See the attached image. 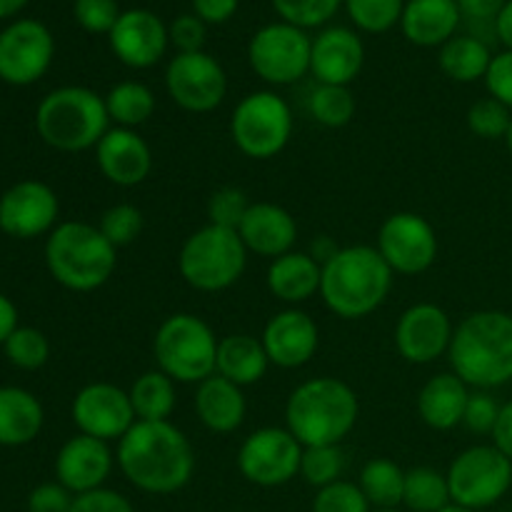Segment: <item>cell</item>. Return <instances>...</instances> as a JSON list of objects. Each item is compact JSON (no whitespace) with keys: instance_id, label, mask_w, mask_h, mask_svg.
<instances>
[{"instance_id":"cell-1","label":"cell","mask_w":512,"mask_h":512,"mask_svg":"<svg viewBox=\"0 0 512 512\" xmlns=\"http://www.w3.org/2000/svg\"><path fill=\"white\" fill-rule=\"evenodd\" d=\"M118 468L143 493L173 495L193 480L195 450L170 420H138L118 440Z\"/></svg>"},{"instance_id":"cell-2","label":"cell","mask_w":512,"mask_h":512,"mask_svg":"<svg viewBox=\"0 0 512 512\" xmlns=\"http://www.w3.org/2000/svg\"><path fill=\"white\" fill-rule=\"evenodd\" d=\"M393 270L378 248L348 245L338 248L323 263L320 298L343 320H360L375 313L388 300L393 288Z\"/></svg>"},{"instance_id":"cell-3","label":"cell","mask_w":512,"mask_h":512,"mask_svg":"<svg viewBox=\"0 0 512 512\" xmlns=\"http://www.w3.org/2000/svg\"><path fill=\"white\" fill-rule=\"evenodd\" d=\"M453 373L468 388L490 390L512 380V315L478 310L455 328L448 350Z\"/></svg>"},{"instance_id":"cell-4","label":"cell","mask_w":512,"mask_h":512,"mask_svg":"<svg viewBox=\"0 0 512 512\" xmlns=\"http://www.w3.org/2000/svg\"><path fill=\"white\" fill-rule=\"evenodd\" d=\"M360 418V400L338 378H313L300 383L285 403V423L303 448L340 445Z\"/></svg>"},{"instance_id":"cell-5","label":"cell","mask_w":512,"mask_h":512,"mask_svg":"<svg viewBox=\"0 0 512 512\" xmlns=\"http://www.w3.org/2000/svg\"><path fill=\"white\" fill-rule=\"evenodd\" d=\"M45 263L50 275L63 288L75 293L98 290L113 278L118 265V248L88 223H60L45 245Z\"/></svg>"},{"instance_id":"cell-6","label":"cell","mask_w":512,"mask_h":512,"mask_svg":"<svg viewBox=\"0 0 512 512\" xmlns=\"http://www.w3.org/2000/svg\"><path fill=\"white\" fill-rule=\"evenodd\" d=\"M110 115L105 98L80 85H65L45 95L35 113L38 135L55 150L80 153L95 148L108 133Z\"/></svg>"},{"instance_id":"cell-7","label":"cell","mask_w":512,"mask_h":512,"mask_svg":"<svg viewBox=\"0 0 512 512\" xmlns=\"http://www.w3.org/2000/svg\"><path fill=\"white\" fill-rule=\"evenodd\" d=\"M218 343L213 328L193 313H175L160 323L153 340L158 370L183 385H198L215 375Z\"/></svg>"},{"instance_id":"cell-8","label":"cell","mask_w":512,"mask_h":512,"mask_svg":"<svg viewBox=\"0 0 512 512\" xmlns=\"http://www.w3.org/2000/svg\"><path fill=\"white\" fill-rule=\"evenodd\" d=\"M248 265V248L238 230L208 223L183 243L178 270L190 288L200 293H220L238 283Z\"/></svg>"},{"instance_id":"cell-9","label":"cell","mask_w":512,"mask_h":512,"mask_svg":"<svg viewBox=\"0 0 512 512\" xmlns=\"http://www.w3.org/2000/svg\"><path fill=\"white\" fill-rule=\"evenodd\" d=\"M293 110L273 90H255L235 105L230 138L248 158L270 160L293 138Z\"/></svg>"},{"instance_id":"cell-10","label":"cell","mask_w":512,"mask_h":512,"mask_svg":"<svg viewBox=\"0 0 512 512\" xmlns=\"http://www.w3.org/2000/svg\"><path fill=\"white\" fill-rule=\"evenodd\" d=\"M450 500L460 508L485 510L508 495L512 485V460L495 445H473L463 450L448 468Z\"/></svg>"},{"instance_id":"cell-11","label":"cell","mask_w":512,"mask_h":512,"mask_svg":"<svg viewBox=\"0 0 512 512\" xmlns=\"http://www.w3.org/2000/svg\"><path fill=\"white\" fill-rule=\"evenodd\" d=\"M313 40L303 28L273 23L260 28L248 45L250 68L270 85H293L310 70Z\"/></svg>"},{"instance_id":"cell-12","label":"cell","mask_w":512,"mask_h":512,"mask_svg":"<svg viewBox=\"0 0 512 512\" xmlns=\"http://www.w3.org/2000/svg\"><path fill=\"white\" fill-rule=\"evenodd\" d=\"M303 445L288 428H260L243 440L238 470L258 488H280L300 475Z\"/></svg>"},{"instance_id":"cell-13","label":"cell","mask_w":512,"mask_h":512,"mask_svg":"<svg viewBox=\"0 0 512 512\" xmlns=\"http://www.w3.org/2000/svg\"><path fill=\"white\" fill-rule=\"evenodd\" d=\"M165 88L173 103L188 113H210L225 100L228 75L205 50L178 53L165 70Z\"/></svg>"},{"instance_id":"cell-14","label":"cell","mask_w":512,"mask_h":512,"mask_svg":"<svg viewBox=\"0 0 512 512\" xmlns=\"http://www.w3.org/2000/svg\"><path fill=\"white\" fill-rule=\"evenodd\" d=\"M378 253L398 275H420L438 258V233L418 213H395L380 225Z\"/></svg>"},{"instance_id":"cell-15","label":"cell","mask_w":512,"mask_h":512,"mask_svg":"<svg viewBox=\"0 0 512 512\" xmlns=\"http://www.w3.org/2000/svg\"><path fill=\"white\" fill-rule=\"evenodd\" d=\"M53 35L38 20H18L0 33V78L10 85H30L53 63Z\"/></svg>"},{"instance_id":"cell-16","label":"cell","mask_w":512,"mask_h":512,"mask_svg":"<svg viewBox=\"0 0 512 512\" xmlns=\"http://www.w3.org/2000/svg\"><path fill=\"white\" fill-rule=\"evenodd\" d=\"M73 423L83 435L113 443L123 438L138 418L123 388L113 383H90L75 395Z\"/></svg>"},{"instance_id":"cell-17","label":"cell","mask_w":512,"mask_h":512,"mask_svg":"<svg viewBox=\"0 0 512 512\" xmlns=\"http://www.w3.org/2000/svg\"><path fill=\"white\" fill-rule=\"evenodd\" d=\"M453 333L450 315L440 305H410L395 325V348L408 363L430 365L448 353Z\"/></svg>"},{"instance_id":"cell-18","label":"cell","mask_w":512,"mask_h":512,"mask_svg":"<svg viewBox=\"0 0 512 512\" xmlns=\"http://www.w3.org/2000/svg\"><path fill=\"white\" fill-rule=\"evenodd\" d=\"M60 213L58 195L40 180H23L0 198V230L28 240L48 233Z\"/></svg>"},{"instance_id":"cell-19","label":"cell","mask_w":512,"mask_h":512,"mask_svg":"<svg viewBox=\"0 0 512 512\" xmlns=\"http://www.w3.org/2000/svg\"><path fill=\"white\" fill-rule=\"evenodd\" d=\"M110 50L123 65L135 70L153 68L170 43L168 28L150 10H125L108 35Z\"/></svg>"},{"instance_id":"cell-20","label":"cell","mask_w":512,"mask_h":512,"mask_svg":"<svg viewBox=\"0 0 512 512\" xmlns=\"http://www.w3.org/2000/svg\"><path fill=\"white\" fill-rule=\"evenodd\" d=\"M260 340H263L270 363L285 370H295L315 358L320 345V330L308 313L288 308L268 320Z\"/></svg>"},{"instance_id":"cell-21","label":"cell","mask_w":512,"mask_h":512,"mask_svg":"<svg viewBox=\"0 0 512 512\" xmlns=\"http://www.w3.org/2000/svg\"><path fill=\"white\" fill-rule=\"evenodd\" d=\"M113 450L108 443L90 435H75L60 448L55 458V475L63 488L73 495L90 493L103 488L105 480L113 473Z\"/></svg>"},{"instance_id":"cell-22","label":"cell","mask_w":512,"mask_h":512,"mask_svg":"<svg viewBox=\"0 0 512 512\" xmlns=\"http://www.w3.org/2000/svg\"><path fill=\"white\" fill-rule=\"evenodd\" d=\"M95 160L100 173L118 188H135L153 170L150 145L130 128H110L95 145Z\"/></svg>"},{"instance_id":"cell-23","label":"cell","mask_w":512,"mask_h":512,"mask_svg":"<svg viewBox=\"0 0 512 512\" xmlns=\"http://www.w3.org/2000/svg\"><path fill=\"white\" fill-rule=\"evenodd\" d=\"M365 63V48L358 33L350 28H325L313 40L310 73L323 85H350Z\"/></svg>"},{"instance_id":"cell-24","label":"cell","mask_w":512,"mask_h":512,"mask_svg":"<svg viewBox=\"0 0 512 512\" xmlns=\"http://www.w3.org/2000/svg\"><path fill=\"white\" fill-rule=\"evenodd\" d=\"M238 235L250 253L275 260L293 250L298 240V223L283 205L253 203L240 223Z\"/></svg>"},{"instance_id":"cell-25","label":"cell","mask_w":512,"mask_h":512,"mask_svg":"<svg viewBox=\"0 0 512 512\" xmlns=\"http://www.w3.org/2000/svg\"><path fill=\"white\" fill-rule=\"evenodd\" d=\"M195 413L210 433H235L248 413L243 388L218 373L210 375L203 383H198V390H195Z\"/></svg>"},{"instance_id":"cell-26","label":"cell","mask_w":512,"mask_h":512,"mask_svg":"<svg viewBox=\"0 0 512 512\" xmlns=\"http://www.w3.org/2000/svg\"><path fill=\"white\" fill-rule=\"evenodd\" d=\"M458 0H408L403 10V33L420 48H435L455 38L460 25Z\"/></svg>"},{"instance_id":"cell-27","label":"cell","mask_w":512,"mask_h":512,"mask_svg":"<svg viewBox=\"0 0 512 512\" xmlns=\"http://www.w3.org/2000/svg\"><path fill=\"white\" fill-rule=\"evenodd\" d=\"M268 290L278 300L288 305L308 303L315 293H320L323 283V265L310 253H290L280 255L268 268Z\"/></svg>"},{"instance_id":"cell-28","label":"cell","mask_w":512,"mask_h":512,"mask_svg":"<svg viewBox=\"0 0 512 512\" xmlns=\"http://www.w3.org/2000/svg\"><path fill=\"white\" fill-rule=\"evenodd\" d=\"M470 390L455 373H440L423 385L418 395V415L428 428L453 430L463 425Z\"/></svg>"},{"instance_id":"cell-29","label":"cell","mask_w":512,"mask_h":512,"mask_svg":"<svg viewBox=\"0 0 512 512\" xmlns=\"http://www.w3.org/2000/svg\"><path fill=\"white\" fill-rule=\"evenodd\" d=\"M268 353L263 348V340L253 338V335H225L218 343V363H215V373L228 378L230 383L248 388L263 380L268 373Z\"/></svg>"},{"instance_id":"cell-30","label":"cell","mask_w":512,"mask_h":512,"mask_svg":"<svg viewBox=\"0 0 512 512\" xmlns=\"http://www.w3.org/2000/svg\"><path fill=\"white\" fill-rule=\"evenodd\" d=\"M43 405L23 388H0V445L18 448L38 438Z\"/></svg>"},{"instance_id":"cell-31","label":"cell","mask_w":512,"mask_h":512,"mask_svg":"<svg viewBox=\"0 0 512 512\" xmlns=\"http://www.w3.org/2000/svg\"><path fill=\"white\" fill-rule=\"evenodd\" d=\"M440 70L455 83H475V80L488 75L493 55H490L488 43L475 35H455L448 43L440 45L438 55Z\"/></svg>"},{"instance_id":"cell-32","label":"cell","mask_w":512,"mask_h":512,"mask_svg":"<svg viewBox=\"0 0 512 512\" xmlns=\"http://www.w3.org/2000/svg\"><path fill=\"white\" fill-rule=\"evenodd\" d=\"M358 485L375 510H398L403 505L405 470L390 458H373L360 470Z\"/></svg>"},{"instance_id":"cell-33","label":"cell","mask_w":512,"mask_h":512,"mask_svg":"<svg viewBox=\"0 0 512 512\" xmlns=\"http://www.w3.org/2000/svg\"><path fill=\"white\" fill-rule=\"evenodd\" d=\"M130 403H133L135 418L158 423V420H170L178 395H175V380H170L163 370H148L140 375L128 390Z\"/></svg>"},{"instance_id":"cell-34","label":"cell","mask_w":512,"mask_h":512,"mask_svg":"<svg viewBox=\"0 0 512 512\" xmlns=\"http://www.w3.org/2000/svg\"><path fill=\"white\" fill-rule=\"evenodd\" d=\"M105 108H108L110 120L118 123V128H140L148 123L155 113V95L153 90L138 80H125L110 88L105 95Z\"/></svg>"},{"instance_id":"cell-35","label":"cell","mask_w":512,"mask_h":512,"mask_svg":"<svg viewBox=\"0 0 512 512\" xmlns=\"http://www.w3.org/2000/svg\"><path fill=\"white\" fill-rule=\"evenodd\" d=\"M453 503L450 500L448 475L440 470L420 465L405 473V493L403 505L410 512H440Z\"/></svg>"},{"instance_id":"cell-36","label":"cell","mask_w":512,"mask_h":512,"mask_svg":"<svg viewBox=\"0 0 512 512\" xmlns=\"http://www.w3.org/2000/svg\"><path fill=\"white\" fill-rule=\"evenodd\" d=\"M308 110L325 128H345L355 118L358 103L348 85L318 83V88L308 98Z\"/></svg>"},{"instance_id":"cell-37","label":"cell","mask_w":512,"mask_h":512,"mask_svg":"<svg viewBox=\"0 0 512 512\" xmlns=\"http://www.w3.org/2000/svg\"><path fill=\"white\" fill-rule=\"evenodd\" d=\"M345 470V458L340 445H315V448H303V460H300V475L313 488H325V485L338 483Z\"/></svg>"},{"instance_id":"cell-38","label":"cell","mask_w":512,"mask_h":512,"mask_svg":"<svg viewBox=\"0 0 512 512\" xmlns=\"http://www.w3.org/2000/svg\"><path fill=\"white\" fill-rule=\"evenodd\" d=\"M350 20L365 33H385L403 18L405 0H345Z\"/></svg>"},{"instance_id":"cell-39","label":"cell","mask_w":512,"mask_h":512,"mask_svg":"<svg viewBox=\"0 0 512 512\" xmlns=\"http://www.w3.org/2000/svg\"><path fill=\"white\" fill-rule=\"evenodd\" d=\"M5 355L15 368L38 370L48 363L50 345L40 330L35 328H15L13 335L5 340Z\"/></svg>"},{"instance_id":"cell-40","label":"cell","mask_w":512,"mask_h":512,"mask_svg":"<svg viewBox=\"0 0 512 512\" xmlns=\"http://www.w3.org/2000/svg\"><path fill=\"white\" fill-rule=\"evenodd\" d=\"M512 123V113L508 105L495 98H483L470 105L468 110V128L470 133L483 140H498L508 135Z\"/></svg>"},{"instance_id":"cell-41","label":"cell","mask_w":512,"mask_h":512,"mask_svg":"<svg viewBox=\"0 0 512 512\" xmlns=\"http://www.w3.org/2000/svg\"><path fill=\"white\" fill-rule=\"evenodd\" d=\"M273 8L283 23L295 28H318L325 25L340 8V0H273Z\"/></svg>"},{"instance_id":"cell-42","label":"cell","mask_w":512,"mask_h":512,"mask_svg":"<svg viewBox=\"0 0 512 512\" xmlns=\"http://www.w3.org/2000/svg\"><path fill=\"white\" fill-rule=\"evenodd\" d=\"M98 228L115 248H125L143 233V213L135 205L118 203L105 210Z\"/></svg>"},{"instance_id":"cell-43","label":"cell","mask_w":512,"mask_h":512,"mask_svg":"<svg viewBox=\"0 0 512 512\" xmlns=\"http://www.w3.org/2000/svg\"><path fill=\"white\" fill-rule=\"evenodd\" d=\"M313 512H373V505L363 495L358 483L338 480L318 490L313 500Z\"/></svg>"},{"instance_id":"cell-44","label":"cell","mask_w":512,"mask_h":512,"mask_svg":"<svg viewBox=\"0 0 512 512\" xmlns=\"http://www.w3.org/2000/svg\"><path fill=\"white\" fill-rule=\"evenodd\" d=\"M248 195L240 188H220L210 195L208 200V218L213 225H220V228L238 230L240 223H243L245 213L250 208Z\"/></svg>"},{"instance_id":"cell-45","label":"cell","mask_w":512,"mask_h":512,"mask_svg":"<svg viewBox=\"0 0 512 512\" xmlns=\"http://www.w3.org/2000/svg\"><path fill=\"white\" fill-rule=\"evenodd\" d=\"M73 13L80 28L95 35H110V30L115 28L118 18L123 15L118 0H75Z\"/></svg>"},{"instance_id":"cell-46","label":"cell","mask_w":512,"mask_h":512,"mask_svg":"<svg viewBox=\"0 0 512 512\" xmlns=\"http://www.w3.org/2000/svg\"><path fill=\"white\" fill-rule=\"evenodd\" d=\"M498 415H500V405L495 403L493 395H490L488 390H475V393H470L468 405H465L463 425L470 430V433L493 435L495 423H498Z\"/></svg>"},{"instance_id":"cell-47","label":"cell","mask_w":512,"mask_h":512,"mask_svg":"<svg viewBox=\"0 0 512 512\" xmlns=\"http://www.w3.org/2000/svg\"><path fill=\"white\" fill-rule=\"evenodd\" d=\"M170 43L178 48V53H200L205 45V23L198 15H180L168 28Z\"/></svg>"},{"instance_id":"cell-48","label":"cell","mask_w":512,"mask_h":512,"mask_svg":"<svg viewBox=\"0 0 512 512\" xmlns=\"http://www.w3.org/2000/svg\"><path fill=\"white\" fill-rule=\"evenodd\" d=\"M70 512H135V510H133V503H130L125 495H120L118 490L98 488V490H90V493L75 495L73 510Z\"/></svg>"},{"instance_id":"cell-49","label":"cell","mask_w":512,"mask_h":512,"mask_svg":"<svg viewBox=\"0 0 512 512\" xmlns=\"http://www.w3.org/2000/svg\"><path fill=\"white\" fill-rule=\"evenodd\" d=\"M485 85H488L490 98L500 100L512 110V50L495 55L485 75Z\"/></svg>"},{"instance_id":"cell-50","label":"cell","mask_w":512,"mask_h":512,"mask_svg":"<svg viewBox=\"0 0 512 512\" xmlns=\"http://www.w3.org/2000/svg\"><path fill=\"white\" fill-rule=\"evenodd\" d=\"M75 495L60 483H43L28 495V512H70Z\"/></svg>"},{"instance_id":"cell-51","label":"cell","mask_w":512,"mask_h":512,"mask_svg":"<svg viewBox=\"0 0 512 512\" xmlns=\"http://www.w3.org/2000/svg\"><path fill=\"white\" fill-rule=\"evenodd\" d=\"M508 0H458V8L463 18L470 23H493L498 20L500 10L505 8Z\"/></svg>"},{"instance_id":"cell-52","label":"cell","mask_w":512,"mask_h":512,"mask_svg":"<svg viewBox=\"0 0 512 512\" xmlns=\"http://www.w3.org/2000/svg\"><path fill=\"white\" fill-rule=\"evenodd\" d=\"M240 0H193L195 15L203 23H225L235 15Z\"/></svg>"},{"instance_id":"cell-53","label":"cell","mask_w":512,"mask_h":512,"mask_svg":"<svg viewBox=\"0 0 512 512\" xmlns=\"http://www.w3.org/2000/svg\"><path fill=\"white\" fill-rule=\"evenodd\" d=\"M493 445L505 455V458L512 460V400L510 403L500 405L498 423L493 428Z\"/></svg>"},{"instance_id":"cell-54","label":"cell","mask_w":512,"mask_h":512,"mask_svg":"<svg viewBox=\"0 0 512 512\" xmlns=\"http://www.w3.org/2000/svg\"><path fill=\"white\" fill-rule=\"evenodd\" d=\"M15 328H18V310L0 293V343H5L13 335Z\"/></svg>"},{"instance_id":"cell-55","label":"cell","mask_w":512,"mask_h":512,"mask_svg":"<svg viewBox=\"0 0 512 512\" xmlns=\"http://www.w3.org/2000/svg\"><path fill=\"white\" fill-rule=\"evenodd\" d=\"M495 35L500 38V43L505 48L512 50V0L505 3V8L500 10L498 20H495Z\"/></svg>"},{"instance_id":"cell-56","label":"cell","mask_w":512,"mask_h":512,"mask_svg":"<svg viewBox=\"0 0 512 512\" xmlns=\"http://www.w3.org/2000/svg\"><path fill=\"white\" fill-rule=\"evenodd\" d=\"M28 0H0V18H10V15L18 13Z\"/></svg>"},{"instance_id":"cell-57","label":"cell","mask_w":512,"mask_h":512,"mask_svg":"<svg viewBox=\"0 0 512 512\" xmlns=\"http://www.w3.org/2000/svg\"><path fill=\"white\" fill-rule=\"evenodd\" d=\"M440 512H475V510H468V508H460V505H455V503H450L448 508H443Z\"/></svg>"},{"instance_id":"cell-58","label":"cell","mask_w":512,"mask_h":512,"mask_svg":"<svg viewBox=\"0 0 512 512\" xmlns=\"http://www.w3.org/2000/svg\"><path fill=\"white\" fill-rule=\"evenodd\" d=\"M505 143H508V150H510V155H512V123H510L508 135H505Z\"/></svg>"},{"instance_id":"cell-59","label":"cell","mask_w":512,"mask_h":512,"mask_svg":"<svg viewBox=\"0 0 512 512\" xmlns=\"http://www.w3.org/2000/svg\"><path fill=\"white\" fill-rule=\"evenodd\" d=\"M373 512H400V510H373Z\"/></svg>"}]
</instances>
